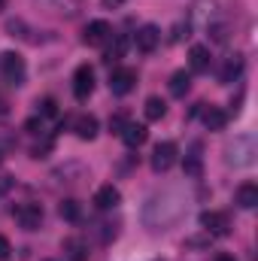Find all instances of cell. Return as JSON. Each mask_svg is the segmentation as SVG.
<instances>
[{"mask_svg":"<svg viewBox=\"0 0 258 261\" xmlns=\"http://www.w3.org/2000/svg\"><path fill=\"white\" fill-rule=\"evenodd\" d=\"M255 155H258V146L252 137H234V143L225 146V161L234 164V167H249L255 164Z\"/></svg>","mask_w":258,"mask_h":261,"instance_id":"cell-1","label":"cell"},{"mask_svg":"<svg viewBox=\"0 0 258 261\" xmlns=\"http://www.w3.org/2000/svg\"><path fill=\"white\" fill-rule=\"evenodd\" d=\"M0 76L6 85H24L28 79V67H24V58L18 52H6L0 58Z\"/></svg>","mask_w":258,"mask_h":261,"instance_id":"cell-2","label":"cell"},{"mask_svg":"<svg viewBox=\"0 0 258 261\" xmlns=\"http://www.w3.org/2000/svg\"><path fill=\"white\" fill-rule=\"evenodd\" d=\"M176 155H179V149H176L173 140L158 143L155 152H152V170H155V173H167V170L176 164Z\"/></svg>","mask_w":258,"mask_h":261,"instance_id":"cell-3","label":"cell"},{"mask_svg":"<svg viewBox=\"0 0 258 261\" xmlns=\"http://www.w3.org/2000/svg\"><path fill=\"white\" fill-rule=\"evenodd\" d=\"M12 216L24 231H40V225H43V206L40 203H18V206H12Z\"/></svg>","mask_w":258,"mask_h":261,"instance_id":"cell-4","label":"cell"},{"mask_svg":"<svg viewBox=\"0 0 258 261\" xmlns=\"http://www.w3.org/2000/svg\"><path fill=\"white\" fill-rule=\"evenodd\" d=\"M134 85H137V70H131V67H119V70L110 73V91H113V94L125 97V94L134 91Z\"/></svg>","mask_w":258,"mask_h":261,"instance_id":"cell-5","label":"cell"},{"mask_svg":"<svg viewBox=\"0 0 258 261\" xmlns=\"http://www.w3.org/2000/svg\"><path fill=\"white\" fill-rule=\"evenodd\" d=\"M200 225H203L207 234H216V237H225V234L231 231V219H228V213H219V210H207V213H200Z\"/></svg>","mask_w":258,"mask_h":261,"instance_id":"cell-6","label":"cell"},{"mask_svg":"<svg viewBox=\"0 0 258 261\" xmlns=\"http://www.w3.org/2000/svg\"><path fill=\"white\" fill-rule=\"evenodd\" d=\"M110 37H113V28H110V21H88L85 24V31H82V43L85 46H104V43H110Z\"/></svg>","mask_w":258,"mask_h":261,"instance_id":"cell-7","label":"cell"},{"mask_svg":"<svg viewBox=\"0 0 258 261\" xmlns=\"http://www.w3.org/2000/svg\"><path fill=\"white\" fill-rule=\"evenodd\" d=\"M91 91H94V70L88 64H79L76 73H73V94H76L79 100H85Z\"/></svg>","mask_w":258,"mask_h":261,"instance_id":"cell-8","label":"cell"},{"mask_svg":"<svg viewBox=\"0 0 258 261\" xmlns=\"http://www.w3.org/2000/svg\"><path fill=\"white\" fill-rule=\"evenodd\" d=\"M134 43H137V49L140 52H155V46L161 43V31L155 28V24H143L140 31H137V37H134Z\"/></svg>","mask_w":258,"mask_h":261,"instance_id":"cell-9","label":"cell"},{"mask_svg":"<svg viewBox=\"0 0 258 261\" xmlns=\"http://www.w3.org/2000/svg\"><path fill=\"white\" fill-rule=\"evenodd\" d=\"M119 203H122V192L116 186H100L94 192V206L97 210H116Z\"/></svg>","mask_w":258,"mask_h":261,"instance_id":"cell-10","label":"cell"},{"mask_svg":"<svg viewBox=\"0 0 258 261\" xmlns=\"http://www.w3.org/2000/svg\"><path fill=\"white\" fill-rule=\"evenodd\" d=\"M210 64H213V58H210L207 46H192L189 49V67H192V73H207Z\"/></svg>","mask_w":258,"mask_h":261,"instance_id":"cell-11","label":"cell"},{"mask_svg":"<svg viewBox=\"0 0 258 261\" xmlns=\"http://www.w3.org/2000/svg\"><path fill=\"white\" fill-rule=\"evenodd\" d=\"M146 137H149L146 125L128 122V125L122 128V140H125V146H128V149H137V146H143V143H146Z\"/></svg>","mask_w":258,"mask_h":261,"instance_id":"cell-12","label":"cell"},{"mask_svg":"<svg viewBox=\"0 0 258 261\" xmlns=\"http://www.w3.org/2000/svg\"><path fill=\"white\" fill-rule=\"evenodd\" d=\"M110 40H113V43L107 46L104 61H107V64H116V61H122L125 52H128V37H125V34H116V37H110Z\"/></svg>","mask_w":258,"mask_h":261,"instance_id":"cell-13","label":"cell"},{"mask_svg":"<svg viewBox=\"0 0 258 261\" xmlns=\"http://www.w3.org/2000/svg\"><path fill=\"white\" fill-rule=\"evenodd\" d=\"M234 200H237L240 210H252V206H258V186L255 182H243V186L237 189Z\"/></svg>","mask_w":258,"mask_h":261,"instance_id":"cell-14","label":"cell"},{"mask_svg":"<svg viewBox=\"0 0 258 261\" xmlns=\"http://www.w3.org/2000/svg\"><path fill=\"white\" fill-rule=\"evenodd\" d=\"M183 170H186V176H189V179H200V176H203L200 146H192V152H189V155H186V161H183Z\"/></svg>","mask_w":258,"mask_h":261,"instance_id":"cell-15","label":"cell"},{"mask_svg":"<svg viewBox=\"0 0 258 261\" xmlns=\"http://www.w3.org/2000/svg\"><path fill=\"white\" fill-rule=\"evenodd\" d=\"M240 73H243V55H231L228 61H225V67L219 70V82H234V79H240Z\"/></svg>","mask_w":258,"mask_h":261,"instance_id":"cell-16","label":"cell"},{"mask_svg":"<svg viewBox=\"0 0 258 261\" xmlns=\"http://www.w3.org/2000/svg\"><path fill=\"white\" fill-rule=\"evenodd\" d=\"M203 125L210 130H225L228 125V113L222 110V107H207L203 110Z\"/></svg>","mask_w":258,"mask_h":261,"instance_id":"cell-17","label":"cell"},{"mask_svg":"<svg viewBox=\"0 0 258 261\" xmlns=\"http://www.w3.org/2000/svg\"><path fill=\"white\" fill-rule=\"evenodd\" d=\"M73 130H76L79 140H94V137H97V119H94V116H79V119L73 122Z\"/></svg>","mask_w":258,"mask_h":261,"instance_id":"cell-18","label":"cell"},{"mask_svg":"<svg viewBox=\"0 0 258 261\" xmlns=\"http://www.w3.org/2000/svg\"><path fill=\"white\" fill-rule=\"evenodd\" d=\"M61 246H64V252H67L70 261H88V246H85L79 237H67Z\"/></svg>","mask_w":258,"mask_h":261,"instance_id":"cell-19","label":"cell"},{"mask_svg":"<svg viewBox=\"0 0 258 261\" xmlns=\"http://www.w3.org/2000/svg\"><path fill=\"white\" fill-rule=\"evenodd\" d=\"M189 88H192V76H189L186 70H176V73L170 76V94H173V97H186Z\"/></svg>","mask_w":258,"mask_h":261,"instance_id":"cell-20","label":"cell"},{"mask_svg":"<svg viewBox=\"0 0 258 261\" xmlns=\"http://www.w3.org/2000/svg\"><path fill=\"white\" fill-rule=\"evenodd\" d=\"M143 110H146V119H149V122H158V119H164L167 103H164L161 97H155V94H152V97H146V107H143Z\"/></svg>","mask_w":258,"mask_h":261,"instance_id":"cell-21","label":"cell"},{"mask_svg":"<svg viewBox=\"0 0 258 261\" xmlns=\"http://www.w3.org/2000/svg\"><path fill=\"white\" fill-rule=\"evenodd\" d=\"M52 12H61V15H76L79 12V6H82V0H43Z\"/></svg>","mask_w":258,"mask_h":261,"instance_id":"cell-22","label":"cell"},{"mask_svg":"<svg viewBox=\"0 0 258 261\" xmlns=\"http://www.w3.org/2000/svg\"><path fill=\"white\" fill-rule=\"evenodd\" d=\"M58 213H61V219H67V222H79L82 219V203L73 200V197H67V200H61Z\"/></svg>","mask_w":258,"mask_h":261,"instance_id":"cell-23","label":"cell"},{"mask_svg":"<svg viewBox=\"0 0 258 261\" xmlns=\"http://www.w3.org/2000/svg\"><path fill=\"white\" fill-rule=\"evenodd\" d=\"M37 107H40V113H43V116H55V113H58V103H55L52 97H43V100H37Z\"/></svg>","mask_w":258,"mask_h":261,"instance_id":"cell-24","label":"cell"},{"mask_svg":"<svg viewBox=\"0 0 258 261\" xmlns=\"http://www.w3.org/2000/svg\"><path fill=\"white\" fill-rule=\"evenodd\" d=\"M6 31H9V37H24V34H21V31H24V21L12 18V21H6Z\"/></svg>","mask_w":258,"mask_h":261,"instance_id":"cell-25","label":"cell"},{"mask_svg":"<svg viewBox=\"0 0 258 261\" xmlns=\"http://www.w3.org/2000/svg\"><path fill=\"white\" fill-rule=\"evenodd\" d=\"M125 125H128V119H125V116H113V119H110V130H116V134H122Z\"/></svg>","mask_w":258,"mask_h":261,"instance_id":"cell-26","label":"cell"},{"mask_svg":"<svg viewBox=\"0 0 258 261\" xmlns=\"http://www.w3.org/2000/svg\"><path fill=\"white\" fill-rule=\"evenodd\" d=\"M9 255H12V246H9V240L0 234V261H6Z\"/></svg>","mask_w":258,"mask_h":261,"instance_id":"cell-27","label":"cell"},{"mask_svg":"<svg viewBox=\"0 0 258 261\" xmlns=\"http://www.w3.org/2000/svg\"><path fill=\"white\" fill-rule=\"evenodd\" d=\"M183 34L189 37V24H176V28H173V34H170V40H173V43H179V40H183Z\"/></svg>","mask_w":258,"mask_h":261,"instance_id":"cell-28","label":"cell"},{"mask_svg":"<svg viewBox=\"0 0 258 261\" xmlns=\"http://www.w3.org/2000/svg\"><path fill=\"white\" fill-rule=\"evenodd\" d=\"M12 182H15L12 176H3V179H0V192H9V186H12Z\"/></svg>","mask_w":258,"mask_h":261,"instance_id":"cell-29","label":"cell"},{"mask_svg":"<svg viewBox=\"0 0 258 261\" xmlns=\"http://www.w3.org/2000/svg\"><path fill=\"white\" fill-rule=\"evenodd\" d=\"M100 3H104V9H116V6H122L125 0H100Z\"/></svg>","mask_w":258,"mask_h":261,"instance_id":"cell-30","label":"cell"},{"mask_svg":"<svg viewBox=\"0 0 258 261\" xmlns=\"http://www.w3.org/2000/svg\"><path fill=\"white\" fill-rule=\"evenodd\" d=\"M216 261H237V258H234V255H228V252H219V255H216Z\"/></svg>","mask_w":258,"mask_h":261,"instance_id":"cell-31","label":"cell"},{"mask_svg":"<svg viewBox=\"0 0 258 261\" xmlns=\"http://www.w3.org/2000/svg\"><path fill=\"white\" fill-rule=\"evenodd\" d=\"M0 116H6V103L3 100H0Z\"/></svg>","mask_w":258,"mask_h":261,"instance_id":"cell-32","label":"cell"},{"mask_svg":"<svg viewBox=\"0 0 258 261\" xmlns=\"http://www.w3.org/2000/svg\"><path fill=\"white\" fill-rule=\"evenodd\" d=\"M3 6H6V0H0V9H3Z\"/></svg>","mask_w":258,"mask_h":261,"instance_id":"cell-33","label":"cell"},{"mask_svg":"<svg viewBox=\"0 0 258 261\" xmlns=\"http://www.w3.org/2000/svg\"><path fill=\"white\" fill-rule=\"evenodd\" d=\"M0 164H3V149H0Z\"/></svg>","mask_w":258,"mask_h":261,"instance_id":"cell-34","label":"cell"},{"mask_svg":"<svg viewBox=\"0 0 258 261\" xmlns=\"http://www.w3.org/2000/svg\"><path fill=\"white\" fill-rule=\"evenodd\" d=\"M46 261H55V258H46Z\"/></svg>","mask_w":258,"mask_h":261,"instance_id":"cell-35","label":"cell"}]
</instances>
